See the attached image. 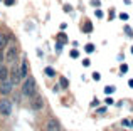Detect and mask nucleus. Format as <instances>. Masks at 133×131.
<instances>
[{"label": "nucleus", "mask_w": 133, "mask_h": 131, "mask_svg": "<svg viewBox=\"0 0 133 131\" xmlns=\"http://www.w3.org/2000/svg\"><path fill=\"white\" fill-rule=\"evenodd\" d=\"M36 93H37V82H36V79L32 76H27L24 79V82H22V96L30 98V96H34Z\"/></svg>", "instance_id": "f257e3e1"}, {"label": "nucleus", "mask_w": 133, "mask_h": 131, "mask_svg": "<svg viewBox=\"0 0 133 131\" xmlns=\"http://www.w3.org/2000/svg\"><path fill=\"white\" fill-rule=\"evenodd\" d=\"M29 104H30V109H32V111H40V109L44 108V98L39 93H36L34 96L29 98Z\"/></svg>", "instance_id": "f03ea898"}, {"label": "nucleus", "mask_w": 133, "mask_h": 131, "mask_svg": "<svg viewBox=\"0 0 133 131\" xmlns=\"http://www.w3.org/2000/svg\"><path fill=\"white\" fill-rule=\"evenodd\" d=\"M5 56V62H9V64H15V61H17V47L14 46V44H9L7 46V52L3 54Z\"/></svg>", "instance_id": "7ed1b4c3"}, {"label": "nucleus", "mask_w": 133, "mask_h": 131, "mask_svg": "<svg viewBox=\"0 0 133 131\" xmlns=\"http://www.w3.org/2000/svg\"><path fill=\"white\" fill-rule=\"evenodd\" d=\"M10 113H12V103L7 98H2L0 99V114L2 116H10Z\"/></svg>", "instance_id": "20e7f679"}, {"label": "nucleus", "mask_w": 133, "mask_h": 131, "mask_svg": "<svg viewBox=\"0 0 133 131\" xmlns=\"http://www.w3.org/2000/svg\"><path fill=\"white\" fill-rule=\"evenodd\" d=\"M12 89H14V82H12L10 79H3V81H0V94H2V96L10 94V93H12Z\"/></svg>", "instance_id": "39448f33"}, {"label": "nucleus", "mask_w": 133, "mask_h": 131, "mask_svg": "<svg viewBox=\"0 0 133 131\" xmlns=\"http://www.w3.org/2000/svg\"><path fill=\"white\" fill-rule=\"evenodd\" d=\"M46 131H62L61 130V123L57 121V119H54V118L47 119V123H46Z\"/></svg>", "instance_id": "423d86ee"}, {"label": "nucleus", "mask_w": 133, "mask_h": 131, "mask_svg": "<svg viewBox=\"0 0 133 131\" xmlns=\"http://www.w3.org/2000/svg\"><path fill=\"white\" fill-rule=\"evenodd\" d=\"M19 72H20V79H22V81L29 76V62H27L25 57L22 59V64H20V67H19Z\"/></svg>", "instance_id": "0eeeda50"}, {"label": "nucleus", "mask_w": 133, "mask_h": 131, "mask_svg": "<svg viewBox=\"0 0 133 131\" xmlns=\"http://www.w3.org/2000/svg\"><path fill=\"white\" fill-rule=\"evenodd\" d=\"M10 74H12V79H10V81H12L14 84H20L22 79H20V72H19V67H17V66L10 67Z\"/></svg>", "instance_id": "6e6552de"}, {"label": "nucleus", "mask_w": 133, "mask_h": 131, "mask_svg": "<svg viewBox=\"0 0 133 131\" xmlns=\"http://www.w3.org/2000/svg\"><path fill=\"white\" fill-rule=\"evenodd\" d=\"M7 46H9V35L5 32H0V49L3 50V49H7Z\"/></svg>", "instance_id": "1a4fd4ad"}, {"label": "nucleus", "mask_w": 133, "mask_h": 131, "mask_svg": "<svg viewBox=\"0 0 133 131\" xmlns=\"http://www.w3.org/2000/svg\"><path fill=\"white\" fill-rule=\"evenodd\" d=\"M9 74H10V69L7 66L0 64V81H3V79H9Z\"/></svg>", "instance_id": "9d476101"}, {"label": "nucleus", "mask_w": 133, "mask_h": 131, "mask_svg": "<svg viewBox=\"0 0 133 131\" xmlns=\"http://www.w3.org/2000/svg\"><path fill=\"white\" fill-rule=\"evenodd\" d=\"M59 86H61L62 89H67V87H69V82H67L66 77H61V79H59Z\"/></svg>", "instance_id": "9b49d317"}, {"label": "nucleus", "mask_w": 133, "mask_h": 131, "mask_svg": "<svg viewBox=\"0 0 133 131\" xmlns=\"http://www.w3.org/2000/svg\"><path fill=\"white\" fill-rule=\"evenodd\" d=\"M46 74H47L49 77H52V76H56V71H54L52 67H46Z\"/></svg>", "instance_id": "f8f14e48"}, {"label": "nucleus", "mask_w": 133, "mask_h": 131, "mask_svg": "<svg viewBox=\"0 0 133 131\" xmlns=\"http://www.w3.org/2000/svg\"><path fill=\"white\" fill-rule=\"evenodd\" d=\"M57 40H61V44H66L67 42V39H66L64 34H59V35H57Z\"/></svg>", "instance_id": "ddd939ff"}, {"label": "nucleus", "mask_w": 133, "mask_h": 131, "mask_svg": "<svg viewBox=\"0 0 133 131\" xmlns=\"http://www.w3.org/2000/svg\"><path fill=\"white\" fill-rule=\"evenodd\" d=\"M83 30H84L86 34H89V32H91V24H89V22H86V24H84V29H83Z\"/></svg>", "instance_id": "4468645a"}, {"label": "nucleus", "mask_w": 133, "mask_h": 131, "mask_svg": "<svg viewBox=\"0 0 133 131\" xmlns=\"http://www.w3.org/2000/svg\"><path fill=\"white\" fill-rule=\"evenodd\" d=\"M93 50H95V46H93V44H88V46H86V52H88V54L93 52Z\"/></svg>", "instance_id": "2eb2a0df"}, {"label": "nucleus", "mask_w": 133, "mask_h": 131, "mask_svg": "<svg viewBox=\"0 0 133 131\" xmlns=\"http://www.w3.org/2000/svg\"><path fill=\"white\" fill-rule=\"evenodd\" d=\"M3 3H5L7 7H12V5L15 3V0H3Z\"/></svg>", "instance_id": "dca6fc26"}, {"label": "nucleus", "mask_w": 133, "mask_h": 131, "mask_svg": "<svg viewBox=\"0 0 133 131\" xmlns=\"http://www.w3.org/2000/svg\"><path fill=\"white\" fill-rule=\"evenodd\" d=\"M3 61H5V56H3V52H2V49H0V64H3Z\"/></svg>", "instance_id": "f3484780"}, {"label": "nucleus", "mask_w": 133, "mask_h": 131, "mask_svg": "<svg viewBox=\"0 0 133 131\" xmlns=\"http://www.w3.org/2000/svg\"><path fill=\"white\" fill-rule=\"evenodd\" d=\"M113 91H114V87H106V89H105V93H106V94H111Z\"/></svg>", "instance_id": "a211bd4d"}, {"label": "nucleus", "mask_w": 133, "mask_h": 131, "mask_svg": "<svg viewBox=\"0 0 133 131\" xmlns=\"http://www.w3.org/2000/svg\"><path fill=\"white\" fill-rule=\"evenodd\" d=\"M77 56H79V54H77V50H71V57H73V59H76Z\"/></svg>", "instance_id": "6ab92c4d"}, {"label": "nucleus", "mask_w": 133, "mask_h": 131, "mask_svg": "<svg viewBox=\"0 0 133 131\" xmlns=\"http://www.w3.org/2000/svg\"><path fill=\"white\" fill-rule=\"evenodd\" d=\"M120 19H121V20H126V19H128V14H120Z\"/></svg>", "instance_id": "aec40b11"}, {"label": "nucleus", "mask_w": 133, "mask_h": 131, "mask_svg": "<svg viewBox=\"0 0 133 131\" xmlns=\"http://www.w3.org/2000/svg\"><path fill=\"white\" fill-rule=\"evenodd\" d=\"M121 124H123V126H132V123L128 121V119H125V121H123V123H121Z\"/></svg>", "instance_id": "412c9836"}, {"label": "nucleus", "mask_w": 133, "mask_h": 131, "mask_svg": "<svg viewBox=\"0 0 133 131\" xmlns=\"http://www.w3.org/2000/svg\"><path fill=\"white\" fill-rule=\"evenodd\" d=\"M96 17H99V19H101V17H103V12H101V10H96Z\"/></svg>", "instance_id": "4be33fe9"}, {"label": "nucleus", "mask_w": 133, "mask_h": 131, "mask_svg": "<svg viewBox=\"0 0 133 131\" xmlns=\"http://www.w3.org/2000/svg\"><path fill=\"white\" fill-rule=\"evenodd\" d=\"M91 3H93V5H95V7H99V0H93V2H91Z\"/></svg>", "instance_id": "5701e85b"}, {"label": "nucleus", "mask_w": 133, "mask_h": 131, "mask_svg": "<svg viewBox=\"0 0 133 131\" xmlns=\"http://www.w3.org/2000/svg\"><path fill=\"white\" fill-rule=\"evenodd\" d=\"M126 71H128V67H126V66H121V72H123V74H125V72H126Z\"/></svg>", "instance_id": "b1692460"}, {"label": "nucleus", "mask_w": 133, "mask_h": 131, "mask_svg": "<svg viewBox=\"0 0 133 131\" xmlns=\"http://www.w3.org/2000/svg\"><path fill=\"white\" fill-rule=\"evenodd\" d=\"M93 79H96V81H99V74H98V72H95V74H93Z\"/></svg>", "instance_id": "393cba45"}, {"label": "nucleus", "mask_w": 133, "mask_h": 131, "mask_svg": "<svg viewBox=\"0 0 133 131\" xmlns=\"http://www.w3.org/2000/svg\"><path fill=\"white\" fill-rule=\"evenodd\" d=\"M128 84H130V87H133V79L130 81V82H128Z\"/></svg>", "instance_id": "a878e982"}, {"label": "nucleus", "mask_w": 133, "mask_h": 131, "mask_svg": "<svg viewBox=\"0 0 133 131\" xmlns=\"http://www.w3.org/2000/svg\"><path fill=\"white\" fill-rule=\"evenodd\" d=\"M132 54H133V47H132Z\"/></svg>", "instance_id": "bb28decb"}, {"label": "nucleus", "mask_w": 133, "mask_h": 131, "mask_svg": "<svg viewBox=\"0 0 133 131\" xmlns=\"http://www.w3.org/2000/svg\"><path fill=\"white\" fill-rule=\"evenodd\" d=\"M132 126H133V121H132Z\"/></svg>", "instance_id": "cd10ccee"}, {"label": "nucleus", "mask_w": 133, "mask_h": 131, "mask_svg": "<svg viewBox=\"0 0 133 131\" xmlns=\"http://www.w3.org/2000/svg\"><path fill=\"white\" fill-rule=\"evenodd\" d=\"M0 2H2V0H0Z\"/></svg>", "instance_id": "c85d7f7f"}]
</instances>
